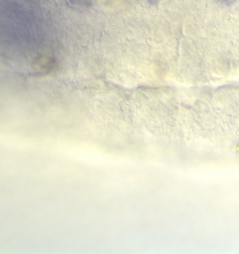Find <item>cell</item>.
I'll return each mask as SVG.
<instances>
[{
	"instance_id": "6da1fadb",
	"label": "cell",
	"mask_w": 239,
	"mask_h": 254,
	"mask_svg": "<svg viewBox=\"0 0 239 254\" xmlns=\"http://www.w3.org/2000/svg\"><path fill=\"white\" fill-rule=\"evenodd\" d=\"M216 2L220 4L225 5V6H230L235 2L236 0H215Z\"/></svg>"
},
{
	"instance_id": "7a4b0ae2",
	"label": "cell",
	"mask_w": 239,
	"mask_h": 254,
	"mask_svg": "<svg viewBox=\"0 0 239 254\" xmlns=\"http://www.w3.org/2000/svg\"><path fill=\"white\" fill-rule=\"evenodd\" d=\"M71 1L73 4L83 5V6H86L87 4H89V0H71Z\"/></svg>"
},
{
	"instance_id": "3957f363",
	"label": "cell",
	"mask_w": 239,
	"mask_h": 254,
	"mask_svg": "<svg viewBox=\"0 0 239 254\" xmlns=\"http://www.w3.org/2000/svg\"><path fill=\"white\" fill-rule=\"evenodd\" d=\"M148 1L151 4H156L157 2V0H148Z\"/></svg>"
}]
</instances>
